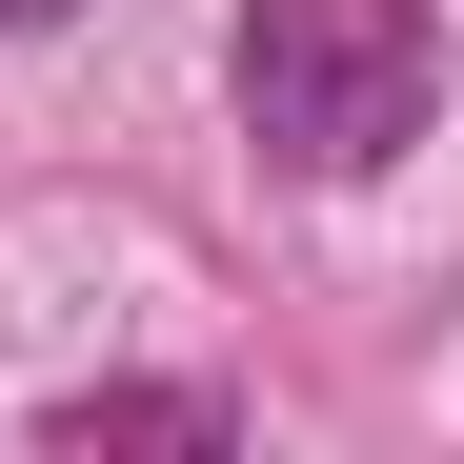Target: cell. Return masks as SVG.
<instances>
[{"label": "cell", "mask_w": 464, "mask_h": 464, "mask_svg": "<svg viewBox=\"0 0 464 464\" xmlns=\"http://www.w3.org/2000/svg\"><path fill=\"white\" fill-rule=\"evenodd\" d=\"M444 102V21L424 0H243V141L303 182H383Z\"/></svg>", "instance_id": "1"}, {"label": "cell", "mask_w": 464, "mask_h": 464, "mask_svg": "<svg viewBox=\"0 0 464 464\" xmlns=\"http://www.w3.org/2000/svg\"><path fill=\"white\" fill-rule=\"evenodd\" d=\"M61 444H222L202 383H121V404H61Z\"/></svg>", "instance_id": "2"}, {"label": "cell", "mask_w": 464, "mask_h": 464, "mask_svg": "<svg viewBox=\"0 0 464 464\" xmlns=\"http://www.w3.org/2000/svg\"><path fill=\"white\" fill-rule=\"evenodd\" d=\"M41 21H61V0H0V41H41Z\"/></svg>", "instance_id": "3"}]
</instances>
